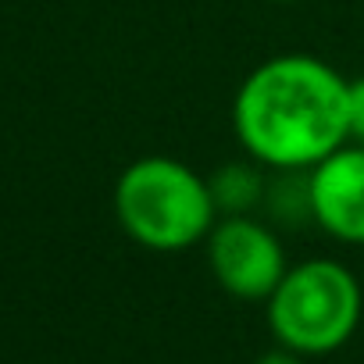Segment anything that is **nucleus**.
Masks as SVG:
<instances>
[{
    "label": "nucleus",
    "instance_id": "nucleus-7",
    "mask_svg": "<svg viewBox=\"0 0 364 364\" xmlns=\"http://www.w3.org/2000/svg\"><path fill=\"white\" fill-rule=\"evenodd\" d=\"M346 125H350V143L364 146V75L350 79L346 86Z\"/></svg>",
    "mask_w": 364,
    "mask_h": 364
},
{
    "label": "nucleus",
    "instance_id": "nucleus-2",
    "mask_svg": "<svg viewBox=\"0 0 364 364\" xmlns=\"http://www.w3.org/2000/svg\"><path fill=\"white\" fill-rule=\"evenodd\" d=\"M114 218L122 232L154 254H182L208 240L218 222L211 182L178 157L150 154L114 182Z\"/></svg>",
    "mask_w": 364,
    "mask_h": 364
},
{
    "label": "nucleus",
    "instance_id": "nucleus-5",
    "mask_svg": "<svg viewBox=\"0 0 364 364\" xmlns=\"http://www.w3.org/2000/svg\"><path fill=\"white\" fill-rule=\"evenodd\" d=\"M311 222L346 243L364 247V146L343 143L314 168H307Z\"/></svg>",
    "mask_w": 364,
    "mask_h": 364
},
{
    "label": "nucleus",
    "instance_id": "nucleus-4",
    "mask_svg": "<svg viewBox=\"0 0 364 364\" xmlns=\"http://www.w3.org/2000/svg\"><path fill=\"white\" fill-rule=\"evenodd\" d=\"M204 247L215 282L236 300H268L289 268L275 225L254 215H222Z\"/></svg>",
    "mask_w": 364,
    "mask_h": 364
},
{
    "label": "nucleus",
    "instance_id": "nucleus-8",
    "mask_svg": "<svg viewBox=\"0 0 364 364\" xmlns=\"http://www.w3.org/2000/svg\"><path fill=\"white\" fill-rule=\"evenodd\" d=\"M254 364H304V357L293 353V350H286V346H275V350H268L264 357H257Z\"/></svg>",
    "mask_w": 364,
    "mask_h": 364
},
{
    "label": "nucleus",
    "instance_id": "nucleus-9",
    "mask_svg": "<svg viewBox=\"0 0 364 364\" xmlns=\"http://www.w3.org/2000/svg\"><path fill=\"white\" fill-rule=\"evenodd\" d=\"M268 4H296V0H268Z\"/></svg>",
    "mask_w": 364,
    "mask_h": 364
},
{
    "label": "nucleus",
    "instance_id": "nucleus-3",
    "mask_svg": "<svg viewBox=\"0 0 364 364\" xmlns=\"http://www.w3.org/2000/svg\"><path fill=\"white\" fill-rule=\"evenodd\" d=\"M360 282L332 257L289 264L275 293L264 300V318L279 346L300 357H325L350 343L360 325Z\"/></svg>",
    "mask_w": 364,
    "mask_h": 364
},
{
    "label": "nucleus",
    "instance_id": "nucleus-1",
    "mask_svg": "<svg viewBox=\"0 0 364 364\" xmlns=\"http://www.w3.org/2000/svg\"><path fill=\"white\" fill-rule=\"evenodd\" d=\"M346 86L314 54H275L247 72L232 97V132L240 150L264 171H307L343 143Z\"/></svg>",
    "mask_w": 364,
    "mask_h": 364
},
{
    "label": "nucleus",
    "instance_id": "nucleus-6",
    "mask_svg": "<svg viewBox=\"0 0 364 364\" xmlns=\"http://www.w3.org/2000/svg\"><path fill=\"white\" fill-rule=\"evenodd\" d=\"M208 182H211V197H215L218 218L222 215H254L264 204L268 178H264V168L250 157L222 164Z\"/></svg>",
    "mask_w": 364,
    "mask_h": 364
}]
</instances>
